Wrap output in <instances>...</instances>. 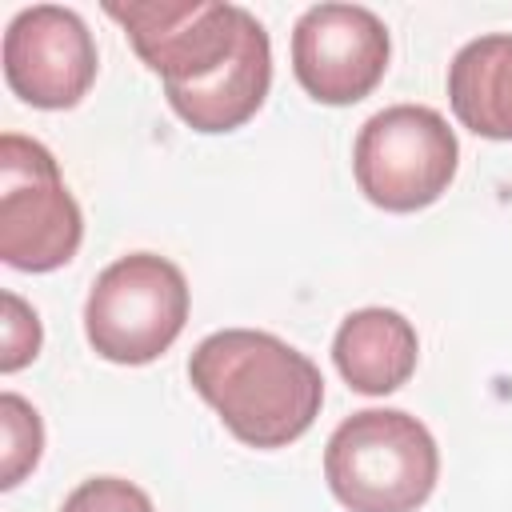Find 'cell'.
<instances>
[{"label":"cell","mask_w":512,"mask_h":512,"mask_svg":"<svg viewBox=\"0 0 512 512\" xmlns=\"http://www.w3.org/2000/svg\"><path fill=\"white\" fill-rule=\"evenodd\" d=\"M188 380L240 444L264 452L300 440L324 404L320 368L256 328L204 336L188 356Z\"/></svg>","instance_id":"obj_1"},{"label":"cell","mask_w":512,"mask_h":512,"mask_svg":"<svg viewBox=\"0 0 512 512\" xmlns=\"http://www.w3.org/2000/svg\"><path fill=\"white\" fill-rule=\"evenodd\" d=\"M440 476L432 432L400 408H364L336 424L324 480L348 512H416Z\"/></svg>","instance_id":"obj_2"},{"label":"cell","mask_w":512,"mask_h":512,"mask_svg":"<svg viewBox=\"0 0 512 512\" xmlns=\"http://www.w3.org/2000/svg\"><path fill=\"white\" fill-rule=\"evenodd\" d=\"M188 304V280L172 260L132 252L96 276L84 300V336L112 364H152L184 332Z\"/></svg>","instance_id":"obj_3"},{"label":"cell","mask_w":512,"mask_h":512,"mask_svg":"<svg viewBox=\"0 0 512 512\" xmlns=\"http://www.w3.org/2000/svg\"><path fill=\"white\" fill-rule=\"evenodd\" d=\"M460 164V144L448 120L424 104H392L364 120L352 172L360 192L384 212H420L436 204Z\"/></svg>","instance_id":"obj_4"},{"label":"cell","mask_w":512,"mask_h":512,"mask_svg":"<svg viewBox=\"0 0 512 512\" xmlns=\"http://www.w3.org/2000/svg\"><path fill=\"white\" fill-rule=\"evenodd\" d=\"M84 240V216L56 156L20 132L0 136V260L20 272L64 268Z\"/></svg>","instance_id":"obj_5"},{"label":"cell","mask_w":512,"mask_h":512,"mask_svg":"<svg viewBox=\"0 0 512 512\" xmlns=\"http://www.w3.org/2000/svg\"><path fill=\"white\" fill-rule=\"evenodd\" d=\"M104 12L124 28L136 56L164 80L168 92L212 80L244 44L252 12L212 0H108Z\"/></svg>","instance_id":"obj_6"},{"label":"cell","mask_w":512,"mask_h":512,"mask_svg":"<svg viewBox=\"0 0 512 512\" xmlns=\"http://www.w3.org/2000/svg\"><path fill=\"white\" fill-rule=\"evenodd\" d=\"M388 28L360 4H312L292 28V72L316 104H356L388 72Z\"/></svg>","instance_id":"obj_7"},{"label":"cell","mask_w":512,"mask_h":512,"mask_svg":"<svg viewBox=\"0 0 512 512\" xmlns=\"http://www.w3.org/2000/svg\"><path fill=\"white\" fill-rule=\"evenodd\" d=\"M96 64V40L72 8L32 4L4 32V80L32 108H76L96 80Z\"/></svg>","instance_id":"obj_8"},{"label":"cell","mask_w":512,"mask_h":512,"mask_svg":"<svg viewBox=\"0 0 512 512\" xmlns=\"http://www.w3.org/2000/svg\"><path fill=\"white\" fill-rule=\"evenodd\" d=\"M336 372L364 396H388L416 372L420 340L396 308H360L340 320L332 340Z\"/></svg>","instance_id":"obj_9"},{"label":"cell","mask_w":512,"mask_h":512,"mask_svg":"<svg viewBox=\"0 0 512 512\" xmlns=\"http://www.w3.org/2000/svg\"><path fill=\"white\" fill-rule=\"evenodd\" d=\"M268 84H272V44H268L264 24L252 20L236 56L212 80L184 88V92H168V104L192 132L212 136V132H232L248 124L260 112Z\"/></svg>","instance_id":"obj_10"},{"label":"cell","mask_w":512,"mask_h":512,"mask_svg":"<svg viewBox=\"0 0 512 512\" xmlns=\"http://www.w3.org/2000/svg\"><path fill=\"white\" fill-rule=\"evenodd\" d=\"M448 104L456 120L488 140H512V36L468 40L448 64Z\"/></svg>","instance_id":"obj_11"},{"label":"cell","mask_w":512,"mask_h":512,"mask_svg":"<svg viewBox=\"0 0 512 512\" xmlns=\"http://www.w3.org/2000/svg\"><path fill=\"white\" fill-rule=\"evenodd\" d=\"M0 428H4L0 488H16V484L40 464V452H44V424H40V412H36L24 396L4 392V396H0Z\"/></svg>","instance_id":"obj_12"},{"label":"cell","mask_w":512,"mask_h":512,"mask_svg":"<svg viewBox=\"0 0 512 512\" xmlns=\"http://www.w3.org/2000/svg\"><path fill=\"white\" fill-rule=\"evenodd\" d=\"M60 512H156L148 492L136 488L132 480H120V476H92L84 484H76Z\"/></svg>","instance_id":"obj_13"},{"label":"cell","mask_w":512,"mask_h":512,"mask_svg":"<svg viewBox=\"0 0 512 512\" xmlns=\"http://www.w3.org/2000/svg\"><path fill=\"white\" fill-rule=\"evenodd\" d=\"M40 316L16 296L4 292V348H0V372H20L40 352Z\"/></svg>","instance_id":"obj_14"}]
</instances>
